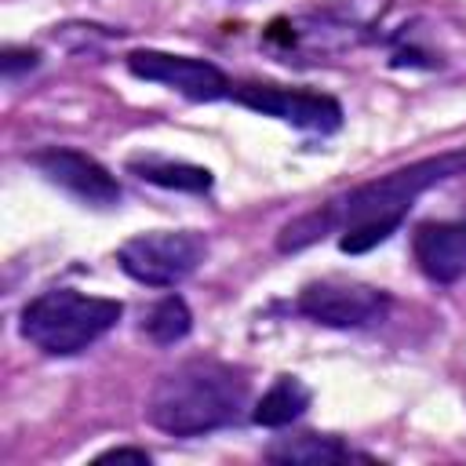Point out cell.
<instances>
[{"instance_id":"1","label":"cell","mask_w":466,"mask_h":466,"mask_svg":"<svg viewBox=\"0 0 466 466\" xmlns=\"http://www.w3.org/2000/svg\"><path fill=\"white\" fill-rule=\"evenodd\" d=\"M455 175H466V146L437 153V157H422L415 164H404L397 171H386L371 182L353 186L346 197L328 200V208L335 215V229H342L339 248L346 255H364L375 244L390 240L400 229L411 204L426 189H433Z\"/></svg>"},{"instance_id":"2","label":"cell","mask_w":466,"mask_h":466,"mask_svg":"<svg viewBox=\"0 0 466 466\" xmlns=\"http://www.w3.org/2000/svg\"><path fill=\"white\" fill-rule=\"evenodd\" d=\"M248 375L215 357H193L164 371L146 397V422L171 437H204L240 422Z\"/></svg>"},{"instance_id":"3","label":"cell","mask_w":466,"mask_h":466,"mask_svg":"<svg viewBox=\"0 0 466 466\" xmlns=\"http://www.w3.org/2000/svg\"><path fill=\"white\" fill-rule=\"evenodd\" d=\"M124 306L116 299L84 295L76 288H51L25 302L22 309V335L47 357H73L98 342L106 331L116 328Z\"/></svg>"},{"instance_id":"4","label":"cell","mask_w":466,"mask_h":466,"mask_svg":"<svg viewBox=\"0 0 466 466\" xmlns=\"http://www.w3.org/2000/svg\"><path fill=\"white\" fill-rule=\"evenodd\" d=\"M208 255V240L193 229H149L135 233L116 248L120 269L146 288L182 284Z\"/></svg>"},{"instance_id":"5","label":"cell","mask_w":466,"mask_h":466,"mask_svg":"<svg viewBox=\"0 0 466 466\" xmlns=\"http://www.w3.org/2000/svg\"><path fill=\"white\" fill-rule=\"evenodd\" d=\"M295 309L324 328H364L386 317L390 295L382 288L346 280V277H324L299 291Z\"/></svg>"},{"instance_id":"6","label":"cell","mask_w":466,"mask_h":466,"mask_svg":"<svg viewBox=\"0 0 466 466\" xmlns=\"http://www.w3.org/2000/svg\"><path fill=\"white\" fill-rule=\"evenodd\" d=\"M124 66L131 69V76L149 80V84H164V87H171V91H178V95H186L193 102H215V98H229L233 95L229 76L208 58L142 47V51H131L124 58Z\"/></svg>"},{"instance_id":"7","label":"cell","mask_w":466,"mask_h":466,"mask_svg":"<svg viewBox=\"0 0 466 466\" xmlns=\"http://www.w3.org/2000/svg\"><path fill=\"white\" fill-rule=\"evenodd\" d=\"M233 98L262 116H277L299 131L331 135L342 124V106L331 95L302 91V87H280V84H237Z\"/></svg>"},{"instance_id":"8","label":"cell","mask_w":466,"mask_h":466,"mask_svg":"<svg viewBox=\"0 0 466 466\" xmlns=\"http://www.w3.org/2000/svg\"><path fill=\"white\" fill-rule=\"evenodd\" d=\"M29 164L58 189H66L69 197L91 204V208H113L120 204V182L113 178V171L106 164H98L95 157L69 149V146H47L36 149L29 157Z\"/></svg>"},{"instance_id":"9","label":"cell","mask_w":466,"mask_h":466,"mask_svg":"<svg viewBox=\"0 0 466 466\" xmlns=\"http://www.w3.org/2000/svg\"><path fill=\"white\" fill-rule=\"evenodd\" d=\"M411 255L433 284H455L466 277V215L419 222L411 233Z\"/></svg>"},{"instance_id":"10","label":"cell","mask_w":466,"mask_h":466,"mask_svg":"<svg viewBox=\"0 0 466 466\" xmlns=\"http://www.w3.org/2000/svg\"><path fill=\"white\" fill-rule=\"evenodd\" d=\"M127 171L138 175L142 182H153L160 189H178V193H208L215 186V175L200 164H189V160H167V157H131L127 160Z\"/></svg>"},{"instance_id":"11","label":"cell","mask_w":466,"mask_h":466,"mask_svg":"<svg viewBox=\"0 0 466 466\" xmlns=\"http://www.w3.org/2000/svg\"><path fill=\"white\" fill-rule=\"evenodd\" d=\"M309 400H313V393H309V386H306L299 375H280V379H273V386L255 400L251 422H255V426H266V430L291 426L299 415H306Z\"/></svg>"},{"instance_id":"12","label":"cell","mask_w":466,"mask_h":466,"mask_svg":"<svg viewBox=\"0 0 466 466\" xmlns=\"http://www.w3.org/2000/svg\"><path fill=\"white\" fill-rule=\"evenodd\" d=\"M266 459L280 466H331V462L353 459V451L331 433H295V437L273 441L266 448Z\"/></svg>"},{"instance_id":"13","label":"cell","mask_w":466,"mask_h":466,"mask_svg":"<svg viewBox=\"0 0 466 466\" xmlns=\"http://www.w3.org/2000/svg\"><path fill=\"white\" fill-rule=\"evenodd\" d=\"M189 328H193V313H189V306H186V299L182 295H164L149 313H146V320H142V331L157 342V346H175V342H182L186 335H189Z\"/></svg>"},{"instance_id":"14","label":"cell","mask_w":466,"mask_h":466,"mask_svg":"<svg viewBox=\"0 0 466 466\" xmlns=\"http://www.w3.org/2000/svg\"><path fill=\"white\" fill-rule=\"evenodd\" d=\"M328 233H335V215H331V208H328V204H320V208H313V211H306V215L291 218V222L277 233V251H284V255L302 251V248H309V244L324 240Z\"/></svg>"},{"instance_id":"15","label":"cell","mask_w":466,"mask_h":466,"mask_svg":"<svg viewBox=\"0 0 466 466\" xmlns=\"http://www.w3.org/2000/svg\"><path fill=\"white\" fill-rule=\"evenodd\" d=\"M36 62H40V51H33V47H4V55H0L4 76H18L22 69H36Z\"/></svg>"},{"instance_id":"16","label":"cell","mask_w":466,"mask_h":466,"mask_svg":"<svg viewBox=\"0 0 466 466\" xmlns=\"http://www.w3.org/2000/svg\"><path fill=\"white\" fill-rule=\"evenodd\" d=\"M95 462H138V466H146L149 462V451H142V448H109Z\"/></svg>"}]
</instances>
